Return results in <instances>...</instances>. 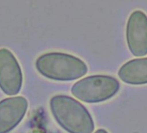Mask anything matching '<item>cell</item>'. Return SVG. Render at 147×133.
Returning <instances> with one entry per match:
<instances>
[{
  "label": "cell",
  "instance_id": "cell-8",
  "mask_svg": "<svg viewBox=\"0 0 147 133\" xmlns=\"http://www.w3.org/2000/svg\"><path fill=\"white\" fill-rule=\"evenodd\" d=\"M94 133H108V132L104 129H98Z\"/></svg>",
  "mask_w": 147,
  "mask_h": 133
},
{
  "label": "cell",
  "instance_id": "cell-5",
  "mask_svg": "<svg viewBox=\"0 0 147 133\" xmlns=\"http://www.w3.org/2000/svg\"><path fill=\"white\" fill-rule=\"evenodd\" d=\"M128 48L134 56L147 54V15L140 10L131 13L125 30Z\"/></svg>",
  "mask_w": 147,
  "mask_h": 133
},
{
  "label": "cell",
  "instance_id": "cell-2",
  "mask_svg": "<svg viewBox=\"0 0 147 133\" xmlns=\"http://www.w3.org/2000/svg\"><path fill=\"white\" fill-rule=\"evenodd\" d=\"M36 69L43 77L56 81H71L83 77L88 66L81 58L63 52H48L36 60Z\"/></svg>",
  "mask_w": 147,
  "mask_h": 133
},
{
  "label": "cell",
  "instance_id": "cell-4",
  "mask_svg": "<svg viewBox=\"0 0 147 133\" xmlns=\"http://www.w3.org/2000/svg\"><path fill=\"white\" fill-rule=\"evenodd\" d=\"M23 85L20 64L8 48H0V89L7 95L18 94Z\"/></svg>",
  "mask_w": 147,
  "mask_h": 133
},
{
  "label": "cell",
  "instance_id": "cell-6",
  "mask_svg": "<svg viewBox=\"0 0 147 133\" xmlns=\"http://www.w3.org/2000/svg\"><path fill=\"white\" fill-rule=\"evenodd\" d=\"M28 108L23 96L7 98L0 101V133H9L22 121Z\"/></svg>",
  "mask_w": 147,
  "mask_h": 133
},
{
  "label": "cell",
  "instance_id": "cell-3",
  "mask_svg": "<svg viewBox=\"0 0 147 133\" xmlns=\"http://www.w3.org/2000/svg\"><path fill=\"white\" fill-rule=\"evenodd\" d=\"M120 84L110 75H91L76 82L71 87L72 94L86 103H100L114 97Z\"/></svg>",
  "mask_w": 147,
  "mask_h": 133
},
{
  "label": "cell",
  "instance_id": "cell-1",
  "mask_svg": "<svg viewBox=\"0 0 147 133\" xmlns=\"http://www.w3.org/2000/svg\"><path fill=\"white\" fill-rule=\"evenodd\" d=\"M50 111L55 121L68 133H92L94 123L90 112L79 101L67 95L51 98Z\"/></svg>",
  "mask_w": 147,
  "mask_h": 133
},
{
  "label": "cell",
  "instance_id": "cell-7",
  "mask_svg": "<svg viewBox=\"0 0 147 133\" xmlns=\"http://www.w3.org/2000/svg\"><path fill=\"white\" fill-rule=\"evenodd\" d=\"M118 75L123 82L130 85L147 84V57L125 62L120 66Z\"/></svg>",
  "mask_w": 147,
  "mask_h": 133
}]
</instances>
